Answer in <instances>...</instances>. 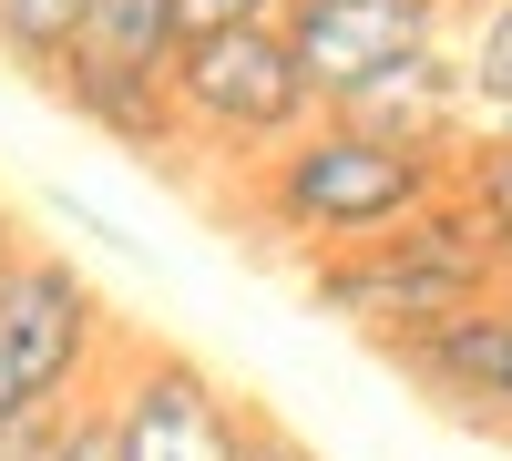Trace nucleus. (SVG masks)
Returning a JSON list of instances; mask_svg holds the SVG:
<instances>
[{
  "mask_svg": "<svg viewBox=\"0 0 512 461\" xmlns=\"http://www.w3.org/2000/svg\"><path fill=\"white\" fill-rule=\"evenodd\" d=\"M21 257H31V246H21V226H11V216H0V277H11Z\"/></svg>",
  "mask_w": 512,
  "mask_h": 461,
  "instance_id": "18",
  "label": "nucleus"
},
{
  "mask_svg": "<svg viewBox=\"0 0 512 461\" xmlns=\"http://www.w3.org/2000/svg\"><path fill=\"white\" fill-rule=\"evenodd\" d=\"M52 461H123L113 410H62V441H52Z\"/></svg>",
  "mask_w": 512,
  "mask_h": 461,
  "instance_id": "14",
  "label": "nucleus"
},
{
  "mask_svg": "<svg viewBox=\"0 0 512 461\" xmlns=\"http://www.w3.org/2000/svg\"><path fill=\"white\" fill-rule=\"evenodd\" d=\"M420 380H441L451 400H472V410H512V287H492V298L472 308H451L431 328H410V339H390Z\"/></svg>",
  "mask_w": 512,
  "mask_h": 461,
  "instance_id": "7",
  "label": "nucleus"
},
{
  "mask_svg": "<svg viewBox=\"0 0 512 461\" xmlns=\"http://www.w3.org/2000/svg\"><path fill=\"white\" fill-rule=\"evenodd\" d=\"M338 123H369L390 144H420V154H451V134L472 123V82H461L451 52H420L400 72H379L359 103H338Z\"/></svg>",
  "mask_w": 512,
  "mask_h": 461,
  "instance_id": "8",
  "label": "nucleus"
},
{
  "mask_svg": "<svg viewBox=\"0 0 512 461\" xmlns=\"http://www.w3.org/2000/svg\"><path fill=\"white\" fill-rule=\"evenodd\" d=\"M82 21H93V0H0V52L31 62V72H62Z\"/></svg>",
  "mask_w": 512,
  "mask_h": 461,
  "instance_id": "12",
  "label": "nucleus"
},
{
  "mask_svg": "<svg viewBox=\"0 0 512 461\" xmlns=\"http://www.w3.org/2000/svg\"><path fill=\"white\" fill-rule=\"evenodd\" d=\"M236 461H318L297 431H277V421H236Z\"/></svg>",
  "mask_w": 512,
  "mask_h": 461,
  "instance_id": "16",
  "label": "nucleus"
},
{
  "mask_svg": "<svg viewBox=\"0 0 512 461\" xmlns=\"http://www.w3.org/2000/svg\"><path fill=\"white\" fill-rule=\"evenodd\" d=\"M420 205H441V154L390 144V134L338 123V113L267 164V216L287 236H318V246H369V236L410 226Z\"/></svg>",
  "mask_w": 512,
  "mask_h": 461,
  "instance_id": "2",
  "label": "nucleus"
},
{
  "mask_svg": "<svg viewBox=\"0 0 512 461\" xmlns=\"http://www.w3.org/2000/svg\"><path fill=\"white\" fill-rule=\"evenodd\" d=\"M72 52L82 62H123V72H175L185 11H175V0H93V21H82Z\"/></svg>",
  "mask_w": 512,
  "mask_h": 461,
  "instance_id": "10",
  "label": "nucleus"
},
{
  "mask_svg": "<svg viewBox=\"0 0 512 461\" xmlns=\"http://www.w3.org/2000/svg\"><path fill=\"white\" fill-rule=\"evenodd\" d=\"M113 431H123V461H236V410L226 390L205 380L195 359L154 349L113 400Z\"/></svg>",
  "mask_w": 512,
  "mask_h": 461,
  "instance_id": "6",
  "label": "nucleus"
},
{
  "mask_svg": "<svg viewBox=\"0 0 512 461\" xmlns=\"http://www.w3.org/2000/svg\"><path fill=\"white\" fill-rule=\"evenodd\" d=\"M93 287H82L72 257H21L0 277V431L62 410L82 349H93Z\"/></svg>",
  "mask_w": 512,
  "mask_h": 461,
  "instance_id": "4",
  "label": "nucleus"
},
{
  "mask_svg": "<svg viewBox=\"0 0 512 461\" xmlns=\"http://www.w3.org/2000/svg\"><path fill=\"white\" fill-rule=\"evenodd\" d=\"M185 31H236V21H287V0H175Z\"/></svg>",
  "mask_w": 512,
  "mask_h": 461,
  "instance_id": "15",
  "label": "nucleus"
},
{
  "mask_svg": "<svg viewBox=\"0 0 512 461\" xmlns=\"http://www.w3.org/2000/svg\"><path fill=\"white\" fill-rule=\"evenodd\" d=\"M164 82H175V113L195 123V134H216V144H277V134H297V123L318 113L308 72H297V52H287V21L185 31V52H175Z\"/></svg>",
  "mask_w": 512,
  "mask_h": 461,
  "instance_id": "3",
  "label": "nucleus"
},
{
  "mask_svg": "<svg viewBox=\"0 0 512 461\" xmlns=\"http://www.w3.org/2000/svg\"><path fill=\"white\" fill-rule=\"evenodd\" d=\"M62 82V103L82 113V123H93V134H113V144H134V154H164V144H175V82H164V72H123V62H62L52 72Z\"/></svg>",
  "mask_w": 512,
  "mask_h": 461,
  "instance_id": "9",
  "label": "nucleus"
},
{
  "mask_svg": "<svg viewBox=\"0 0 512 461\" xmlns=\"http://www.w3.org/2000/svg\"><path fill=\"white\" fill-rule=\"evenodd\" d=\"M461 82H472V134L502 144V134H512V0L482 11L472 52H461Z\"/></svg>",
  "mask_w": 512,
  "mask_h": 461,
  "instance_id": "11",
  "label": "nucleus"
},
{
  "mask_svg": "<svg viewBox=\"0 0 512 461\" xmlns=\"http://www.w3.org/2000/svg\"><path fill=\"white\" fill-rule=\"evenodd\" d=\"M472 205L492 216V236H502V277H512V144H482V164H472Z\"/></svg>",
  "mask_w": 512,
  "mask_h": 461,
  "instance_id": "13",
  "label": "nucleus"
},
{
  "mask_svg": "<svg viewBox=\"0 0 512 461\" xmlns=\"http://www.w3.org/2000/svg\"><path fill=\"white\" fill-rule=\"evenodd\" d=\"M52 441H62V410H41V421H11V431H0V461H52Z\"/></svg>",
  "mask_w": 512,
  "mask_h": 461,
  "instance_id": "17",
  "label": "nucleus"
},
{
  "mask_svg": "<svg viewBox=\"0 0 512 461\" xmlns=\"http://www.w3.org/2000/svg\"><path fill=\"white\" fill-rule=\"evenodd\" d=\"M287 52L308 72L318 113H338L379 72L441 52V0H287Z\"/></svg>",
  "mask_w": 512,
  "mask_h": 461,
  "instance_id": "5",
  "label": "nucleus"
},
{
  "mask_svg": "<svg viewBox=\"0 0 512 461\" xmlns=\"http://www.w3.org/2000/svg\"><path fill=\"white\" fill-rule=\"evenodd\" d=\"M502 287V236L472 195H441V205H420L410 226L390 236H369L349 246L338 267H318V308L328 318H359V328H390V339H410V328H431L451 308H472Z\"/></svg>",
  "mask_w": 512,
  "mask_h": 461,
  "instance_id": "1",
  "label": "nucleus"
}]
</instances>
